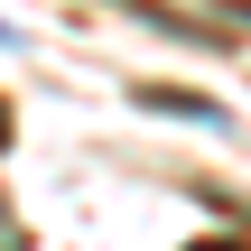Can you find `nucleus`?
<instances>
[{"label":"nucleus","mask_w":251,"mask_h":251,"mask_svg":"<svg viewBox=\"0 0 251 251\" xmlns=\"http://www.w3.org/2000/svg\"><path fill=\"white\" fill-rule=\"evenodd\" d=\"M149 112H186V121H214V102H196V93H140Z\"/></svg>","instance_id":"obj_1"},{"label":"nucleus","mask_w":251,"mask_h":251,"mask_svg":"<svg viewBox=\"0 0 251 251\" xmlns=\"http://www.w3.org/2000/svg\"><path fill=\"white\" fill-rule=\"evenodd\" d=\"M0 140H9V112H0Z\"/></svg>","instance_id":"obj_2"}]
</instances>
